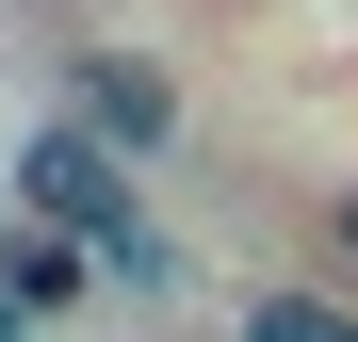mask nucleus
Segmentation results:
<instances>
[{
    "instance_id": "f257e3e1",
    "label": "nucleus",
    "mask_w": 358,
    "mask_h": 342,
    "mask_svg": "<svg viewBox=\"0 0 358 342\" xmlns=\"http://www.w3.org/2000/svg\"><path fill=\"white\" fill-rule=\"evenodd\" d=\"M17 196H33V228H66V245H147V228H131V163H114L98 131H82V114H49V131L17 147Z\"/></svg>"
},
{
    "instance_id": "f03ea898",
    "label": "nucleus",
    "mask_w": 358,
    "mask_h": 342,
    "mask_svg": "<svg viewBox=\"0 0 358 342\" xmlns=\"http://www.w3.org/2000/svg\"><path fill=\"white\" fill-rule=\"evenodd\" d=\"M66 114H82L114 163H163V147H179V82L131 66V49H82V66H66Z\"/></svg>"
},
{
    "instance_id": "7ed1b4c3",
    "label": "nucleus",
    "mask_w": 358,
    "mask_h": 342,
    "mask_svg": "<svg viewBox=\"0 0 358 342\" xmlns=\"http://www.w3.org/2000/svg\"><path fill=\"white\" fill-rule=\"evenodd\" d=\"M82 261L98 245H66V228H0V310H33V326L82 310Z\"/></svg>"
},
{
    "instance_id": "20e7f679",
    "label": "nucleus",
    "mask_w": 358,
    "mask_h": 342,
    "mask_svg": "<svg viewBox=\"0 0 358 342\" xmlns=\"http://www.w3.org/2000/svg\"><path fill=\"white\" fill-rule=\"evenodd\" d=\"M228 342H358V310H342V294H245Z\"/></svg>"
},
{
    "instance_id": "39448f33",
    "label": "nucleus",
    "mask_w": 358,
    "mask_h": 342,
    "mask_svg": "<svg viewBox=\"0 0 358 342\" xmlns=\"http://www.w3.org/2000/svg\"><path fill=\"white\" fill-rule=\"evenodd\" d=\"M326 277H342V294H358V196L326 212Z\"/></svg>"
}]
</instances>
